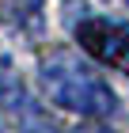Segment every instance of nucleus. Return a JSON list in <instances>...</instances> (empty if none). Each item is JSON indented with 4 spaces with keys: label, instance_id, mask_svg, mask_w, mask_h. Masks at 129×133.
<instances>
[{
    "label": "nucleus",
    "instance_id": "2",
    "mask_svg": "<svg viewBox=\"0 0 129 133\" xmlns=\"http://www.w3.org/2000/svg\"><path fill=\"white\" fill-rule=\"evenodd\" d=\"M76 42L95 61L129 72V31L125 27H118V23H110V19H84L76 27Z\"/></svg>",
    "mask_w": 129,
    "mask_h": 133
},
{
    "label": "nucleus",
    "instance_id": "1",
    "mask_svg": "<svg viewBox=\"0 0 129 133\" xmlns=\"http://www.w3.org/2000/svg\"><path fill=\"white\" fill-rule=\"evenodd\" d=\"M38 80H42L46 99H50L53 107L72 110V114H91V118H99V114H114V107H118V95L69 50L50 53V57L42 61V69H38Z\"/></svg>",
    "mask_w": 129,
    "mask_h": 133
}]
</instances>
